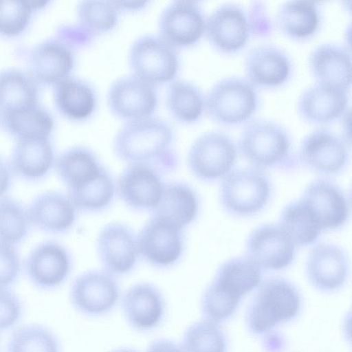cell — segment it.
I'll return each instance as SVG.
<instances>
[{"label":"cell","mask_w":352,"mask_h":352,"mask_svg":"<svg viewBox=\"0 0 352 352\" xmlns=\"http://www.w3.org/2000/svg\"><path fill=\"white\" fill-rule=\"evenodd\" d=\"M115 186L104 168L94 179L80 187L67 189V197L76 209L96 212L107 208L114 195Z\"/></svg>","instance_id":"d590c367"},{"label":"cell","mask_w":352,"mask_h":352,"mask_svg":"<svg viewBox=\"0 0 352 352\" xmlns=\"http://www.w3.org/2000/svg\"><path fill=\"white\" fill-rule=\"evenodd\" d=\"M37 83L19 69L0 71V113L2 117L38 102Z\"/></svg>","instance_id":"4dcf8cb0"},{"label":"cell","mask_w":352,"mask_h":352,"mask_svg":"<svg viewBox=\"0 0 352 352\" xmlns=\"http://www.w3.org/2000/svg\"><path fill=\"white\" fill-rule=\"evenodd\" d=\"M54 99L58 111L75 121L89 118L97 104L96 93L92 85L82 78L72 76L54 85Z\"/></svg>","instance_id":"83f0119b"},{"label":"cell","mask_w":352,"mask_h":352,"mask_svg":"<svg viewBox=\"0 0 352 352\" xmlns=\"http://www.w3.org/2000/svg\"><path fill=\"white\" fill-rule=\"evenodd\" d=\"M10 184V172L6 162L0 157V197L8 189Z\"/></svg>","instance_id":"f6af8a7d"},{"label":"cell","mask_w":352,"mask_h":352,"mask_svg":"<svg viewBox=\"0 0 352 352\" xmlns=\"http://www.w3.org/2000/svg\"><path fill=\"white\" fill-rule=\"evenodd\" d=\"M111 352H138L135 349H129V348H120L113 350Z\"/></svg>","instance_id":"c3c4849f"},{"label":"cell","mask_w":352,"mask_h":352,"mask_svg":"<svg viewBox=\"0 0 352 352\" xmlns=\"http://www.w3.org/2000/svg\"><path fill=\"white\" fill-rule=\"evenodd\" d=\"M163 186L155 168L144 164H129L119 177L117 192L129 208L152 210L159 201Z\"/></svg>","instance_id":"ffe728a7"},{"label":"cell","mask_w":352,"mask_h":352,"mask_svg":"<svg viewBox=\"0 0 352 352\" xmlns=\"http://www.w3.org/2000/svg\"><path fill=\"white\" fill-rule=\"evenodd\" d=\"M118 10L121 11H138L146 6L148 1H114Z\"/></svg>","instance_id":"bcb514c9"},{"label":"cell","mask_w":352,"mask_h":352,"mask_svg":"<svg viewBox=\"0 0 352 352\" xmlns=\"http://www.w3.org/2000/svg\"><path fill=\"white\" fill-rule=\"evenodd\" d=\"M308 65L317 81L334 84L346 90L349 89L351 64L346 48L334 43L319 45L309 54Z\"/></svg>","instance_id":"4316f807"},{"label":"cell","mask_w":352,"mask_h":352,"mask_svg":"<svg viewBox=\"0 0 352 352\" xmlns=\"http://www.w3.org/2000/svg\"><path fill=\"white\" fill-rule=\"evenodd\" d=\"M205 24L204 11L198 2L173 1L159 16V34L175 48L188 47L201 38Z\"/></svg>","instance_id":"8fae6325"},{"label":"cell","mask_w":352,"mask_h":352,"mask_svg":"<svg viewBox=\"0 0 352 352\" xmlns=\"http://www.w3.org/2000/svg\"><path fill=\"white\" fill-rule=\"evenodd\" d=\"M145 352H184L181 346L167 338H159L151 342Z\"/></svg>","instance_id":"ee69618b"},{"label":"cell","mask_w":352,"mask_h":352,"mask_svg":"<svg viewBox=\"0 0 352 352\" xmlns=\"http://www.w3.org/2000/svg\"><path fill=\"white\" fill-rule=\"evenodd\" d=\"M302 163L313 171L333 174L344 166L348 158L347 144L342 137L327 129L309 132L299 148Z\"/></svg>","instance_id":"9a60e30c"},{"label":"cell","mask_w":352,"mask_h":352,"mask_svg":"<svg viewBox=\"0 0 352 352\" xmlns=\"http://www.w3.org/2000/svg\"><path fill=\"white\" fill-rule=\"evenodd\" d=\"M175 139L172 124L152 115L126 120L114 135L113 149L119 159L129 164L147 165L159 173H168L177 165Z\"/></svg>","instance_id":"6da1fadb"},{"label":"cell","mask_w":352,"mask_h":352,"mask_svg":"<svg viewBox=\"0 0 352 352\" xmlns=\"http://www.w3.org/2000/svg\"><path fill=\"white\" fill-rule=\"evenodd\" d=\"M300 199L314 213L322 230L339 228L348 217L349 206L344 195L329 181L312 182Z\"/></svg>","instance_id":"cb8c5ba5"},{"label":"cell","mask_w":352,"mask_h":352,"mask_svg":"<svg viewBox=\"0 0 352 352\" xmlns=\"http://www.w3.org/2000/svg\"><path fill=\"white\" fill-rule=\"evenodd\" d=\"M121 305L128 324L139 331H150L162 323L166 313V302L153 284L139 283L124 293Z\"/></svg>","instance_id":"d6986e66"},{"label":"cell","mask_w":352,"mask_h":352,"mask_svg":"<svg viewBox=\"0 0 352 352\" xmlns=\"http://www.w3.org/2000/svg\"><path fill=\"white\" fill-rule=\"evenodd\" d=\"M27 210L30 223L50 233L68 230L76 219V208L67 196L56 191L40 194Z\"/></svg>","instance_id":"d4e9b609"},{"label":"cell","mask_w":352,"mask_h":352,"mask_svg":"<svg viewBox=\"0 0 352 352\" xmlns=\"http://www.w3.org/2000/svg\"><path fill=\"white\" fill-rule=\"evenodd\" d=\"M165 101L170 114L183 123L197 121L205 111V96L197 85L187 80L170 81L165 93Z\"/></svg>","instance_id":"d6a6232c"},{"label":"cell","mask_w":352,"mask_h":352,"mask_svg":"<svg viewBox=\"0 0 352 352\" xmlns=\"http://www.w3.org/2000/svg\"><path fill=\"white\" fill-rule=\"evenodd\" d=\"M33 10L30 1L0 0V34L14 36L23 32Z\"/></svg>","instance_id":"60d3db41"},{"label":"cell","mask_w":352,"mask_h":352,"mask_svg":"<svg viewBox=\"0 0 352 352\" xmlns=\"http://www.w3.org/2000/svg\"><path fill=\"white\" fill-rule=\"evenodd\" d=\"M67 250L52 241L43 242L29 254L25 269L30 282L36 287L50 289L61 285L71 270Z\"/></svg>","instance_id":"ac0fdd59"},{"label":"cell","mask_w":352,"mask_h":352,"mask_svg":"<svg viewBox=\"0 0 352 352\" xmlns=\"http://www.w3.org/2000/svg\"><path fill=\"white\" fill-rule=\"evenodd\" d=\"M261 279V268L248 257L227 261L203 293V311L215 320L227 321L236 313L241 299L257 287Z\"/></svg>","instance_id":"7a4b0ae2"},{"label":"cell","mask_w":352,"mask_h":352,"mask_svg":"<svg viewBox=\"0 0 352 352\" xmlns=\"http://www.w3.org/2000/svg\"><path fill=\"white\" fill-rule=\"evenodd\" d=\"M236 147L229 135L209 131L197 138L187 155L190 171L197 178L212 181L228 174L234 164Z\"/></svg>","instance_id":"ba28073f"},{"label":"cell","mask_w":352,"mask_h":352,"mask_svg":"<svg viewBox=\"0 0 352 352\" xmlns=\"http://www.w3.org/2000/svg\"><path fill=\"white\" fill-rule=\"evenodd\" d=\"M7 352H61L59 340L45 326L23 325L14 330L7 345Z\"/></svg>","instance_id":"f35d334b"},{"label":"cell","mask_w":352,"mask_h":352,"mask_svg":"<svg viewBox=\"0 0 352 352\" xmlns=\"http://www.w3.org/2000/svg\"><path fill=\"white\" fill-rule=\"evenodd\" d=\"M276 21L281 32L288 36L296 39L307 38L318 28V8L314 1H285L276 12Z\"/></svg>","instance_id":"1f68e13d"},{"label":"cell","mask_w":352,"mask_h":352,"mask_svg":"<svg viewBox=\"0 0 352 352\" xmlns=\"http://www.w3.org/2000/svg\"><path fill=\"white\" fill-rule=\"evenodd\" d=\"M129 63L133 74L156 85L175 79L179 58L176 48L159 34H145L131 45Z\"/></svg>","instance_id":"8992f818"},{"label":"cell","mask_w":352,"mask_h":352,"mask_svg":"<svg viewBox=\"0 0 352 352\" xmlns=\"http://www.w3.org/2000/svg\"><path fill=\"white\" fill-rule=\"evenodd\" d=\"M257 106L255 86L241 77L222 78L205 95V111L213 120L222 124H236L247 120Z\"/></svg>","instance_id":"5b68a950"},{"label":"cell","mask_w":352,"mask_h":352,"mask_svg":"<svg viewBox=\"0 0 352 352\" xmlns=\"http://www.w3.org/2000/svg\"><path fill=\"white\" fill-rule=\"evenodd\" d=\"M301 307V295L293 283L282 278L267 279L247 307L245 322L252 335L262 336L294 320Z\"/></svg>","instance_id":"3957f363"},{"label":"cell","mask_w":352,"mask_h":352,"mask_svg":"<svg viewBox=\"0 0 352 352\" xmlns=\"http://www.w3.org/2000/svg\"><path fill=\"white\" fill-rule=\"evenodd\" d=\"M23 314V306L19 297L8 288H0V331L16 326Z\"/></svg>","instance_id":"b9f144b4"},{"label":"cell","mask_w":352,"mask_h":352,"mask_svg":"<svg viewBox=\"0 0 352 352\" xmlns=\"http://www.w3.org/2000/svg\"><path fill=\"white\" fill-rule=\"evenodd\" d=\"M30 222L28 210L18 201L0 197V241L18 243L28 234Z\"/></svg>","instance_id":"ab89813d"},{"label":"cell","mask_w":352,"mask_h":352,"mask_svg":"<svg viewBox=\"0 0 352 352\" xmlns=\"http://www.w3.org/2000/svg\"><path fill=\"white\" fill-rule=\"evenodd\" d=\"M347 90L338 85L316 81L298 98L297 109L302 118L313 124L329 122L346 110Z\"/></svg>","instance_id":"44dd1931"},{"label":"cell","mask_w":352,"mask_h":352,"mask_svg":"<svg viewBox=\"0 0 352 352\" xmlns=\"http://www.w3.org/2000/svg\"><path fill=\"white\" fill-rule=\"evenodd\" d=\"M250 29L243 9L234 3H225L217 7L206 18L204 33L217 50L233 53L246 44Z\"/></svg>","instance_id":"4fadbf2b"},{"label":"cell","mask_w":352,"mask_h":352,"mask_svg":"<svg viewBox=\"0 0 352 352\" xmlns=\"http://www.w3.org/2000/svg\"><path fill=\"white\" fill-rule=\"evenodd\" d=\"M279 226L298 245L311 244L322 230L314 213L300 199L285 207Z\"/></svg>","instance_id":"836d02e7"},{"label":"cell","mask_w":352,"mask_h":352,"mask_svg":"<svg viewBox=\"0 0 352 352\" xmlns=\"http://www.w3.org/2000/svg\"><path fill=\"white\" fill-rule=\"evenodd\" d=\"M198 209L199 200L195 190L183 182H172L163 186L159 201L152 210V217L182 230L195 220Z\"/></svg>","instance_id":"484cf974"},{"label":"cell","mask_w":352,"mask_h":352,"mask_svg":"<svg viewBox=\"0 0 352 352\" xmlns=\"http://www.w3.org/2000/svg\"><path fill=\"white\" fill-rule=\"evenodd\" d=\"M243 156L257 168H288L294 162L286 129L266 119H254L243 127L238 143Z\"/></svg>","instance_id":"277c9868"},{"label":"cell","mask_w":352,"mask_h":352,"mask_svg":"<svg viewBox=\"0 0 352 352\" xmlns=\"http://www.w3.org/2000/svg\"><path fill=\"white\" fill-rule=\"evenodd\" d=\"M28 73L36 83L55 85L70 76L75 57L72 46L60 38L44 40L30 50Z\"/></svg>","instance_id":"e0dca14e"},{"label":"cell","mask_w":352,"mask_h":352,"mask_svg":"<svg viewBox=\"0 0 352 352\" xmlns=\"http://www.w3.org/2000/svg\"><path fill=\"white\" fill-rule=\"evenodd\" d=\"M54 162V150L49 138L16 139L11 166L20 177L38 179L44 177Z\"/></svg>","instance_id":"f1b7e54d"},{"label":"cell","mask_w":352,"mask_h":352,"mask_svg":"<svg viewBox=\"0 0 352 352\" xmlns=\"http://www.w3.org/2000/svg\"><path fill=\"white\" fill-rule=\"evenodd\" d=\"M308 280L323 292L339 289L345 283L349 263L344 252L332 244H318L310 252L306 263Z\"/></svg>","instance_id":"7402d4cb"},{"label":"cell","mask_w":352,"mask_h":352,"mask_svg":"<svg viewBox=\"0 0 352 352\" xmlns=\"http://www.w3.org/2000/svg\"><path fill=\"white\" fill-rule=\"evenodd\" d=\"M20 260L12 245L0 241V288H8L19 277Z\"/></svg>","instance_id":"7bdbcfd3"},{"label":"cell","mask_w":352,"mask_h":352,"mask_svg":"<svg viewBox=\"0 0 352 352\" xmlns=\"http://www.w3.org/2000/svg\"><path fill=\"white\" fill-rule=\"evenodd\" d=\"M268 178L256 169H238L228 174L220 188L221 202L231 214L246 216L260 211L270 195Z\"/></svg>","instance_id":"52a82bcc"},{"label":"cell","mask_w":352,"mask_h":352,"mask_svg":"<svg viewBox=\"0 0 352 352\" xmlns=\"http://www.w3.org/2000/svg\"><path fill=\"white\" fill-rule=\"evenodd\" d=\"M7 130L16 139L49 138L54 127L50 113L38 102L3 116Z\"/></svg>","instance_id":"e575fe53"},{"label":"cell","mask_w":352,"mask_h":352,"mask_svg":"<svg viewBox=\"0 0 352 352\" xmlns=\"http://www.w3.org/2000/svg\"><path fill=\"white\" fill-rule=\"evenodd\" d=\"M157 102L156 85L133 73L113 80L107 93L109 110L125 121L153 115Z\"/></svg>","instance_id":"30bf717a"},{"label":"cell","mask_w":352,"mask_h":352,"mask_svg":"<svg viewBox=\"0 0 352 352\" xmlns=\"http://www.w3.org/2000/svg\"><path fill=\"white\" fill-rule=\"evenodd\" d=\"M104 168L96 153L83 146L65 150L55 160L56 173L67 189L86 184Z\"/></svg>","instance_id":"f546056e"},{"label":"cell","mask_w":352,"mask_h":352,"mask_svg":"<svg viewBox=\"0 0 352 352\" xmlns=\"http://www.w3.org/2000/svg\"><path fill=\"white\" fill-rule=\"evenodd\" d=\"M120 298V287L107 271L89 270L78 276L69 290V300L79 313L98 317L111 311Z\"/></svg>","instance_id":"9c48e42d"},{"label":"cell","mask_w":352,"mask_h":352,"mask_svg":"<svg viewBox=\"0 0 352 352\" xmlns=\"http://www.w3.org/2000/svg\"><path fill=\"white\" fill-rule=\"evenodd\" d=\"M343 117V123H342V139L346 143V144L350 145L351 138H350V110L346 109L344 113L342 114Z\"/></svg>","instance_id":"7dc6e473"},{"label":"cell","mask_w":352,"mask_h":352,"mask_svg":"<svg viewBox=\"0 0 352 352\" xmlns=\"http://www.w3.org/2000/svg\"><path fill=\"white\" fill-rule=\"evenodd\" d=\"M248 258L260 268L282 270L295 256V245L280 226L265 224L250 234L246 243Z\"/></svg>","instance_id":"5bb4252c"},{"label":"cell","mask_w":352,"mask_h":352,"mask_svg":"<svg viewBox=\"0 0 352 352\" xmlns=\"http://www.w3.org/2000/svg\"><path fill=\"white\" fill-rule=\"evenodd\" d=\"M140 254L152 265L166 267L174 265L183 252L182 229L153 217L138 236Z\"/></svg>","instance_id":"2e32d148"},{"label":"cell","mask_w":352,"mask_h":352,"mask_svg":"<svg viewBox=\"0 0 352 352\" xmlns=\"http://www.w3.org/2000/svg\"><path fill=\"white\" fill-rule=\"evenodd\" d=\"M244 69L248 80L253 85L274 87L288 80L292 64L288 55L280 48L261 45L248 52Z\"/></svg>","instance_id":"603a6c76"},{"label":"cell","mask_w":352,"mask_h":352,"mask_svg":"<svg viewBox=\"0 0 352 352\" xmlns=\"http://www.w3.org/2000/svg\"><path fill=\"white\" fill-rule=\"evenodd\" d=\"M97 250L105 271L113 275L126 274L133 269L140 254L138 236L124 223L107 224L98 235Z\"/></svg>","instance_id":"7c38bea8"},{"label":"cell","mask_w":352,"mask_h":352,"mask_svg":"<svg viewBox=\"0 0 352 352\" xmlns=\"http://www.w3.org/2000/svg\"><path fill=\"white\" fill-rule=\"evenodd\" d=\"M120 12L114 1L83 0L76 6L78 25L91 36L114 29Z\"/></svg>","instance_id":"8d00e7d4"},{"label":"cell","mask_w":352,"mask_h":352,"mask_svg":"<svg viewBox=\"0 0 352 352\" xmlns=\"http://www.w3.org/2000/svg\"><path fill=\"white\" fill-rule=\"evenodd\" d=\"M180 346L184 352H228V340L218 324L204 320L185 330Z\"/></svg>","instance_id":"74e56055"}]
</instances>
